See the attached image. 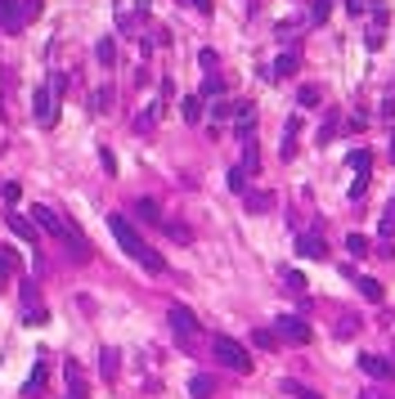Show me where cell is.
<instances>
[{
	"label": "cell",
	"mask_w": 395,
	"mask_h": 399,
	"mask_svg": "<svg viewBox=\"0 0 395 399\" xmlns=\"http://www.w3.org/2000/svg\"><path fill=\"white\" fill-rule=\"evenodd\" d=\"M328 14H333V0H315V9H310V23H328Z\"/></svg>",
	"instance_id": "obj_26"
},
{
	"label": "cell",
	"mask_w": 395,
	"mask_h": 399,
	"mask_svg": "<svg viewBox=\"0 0 395 399\" xmlns=\"http://www.w3.org/2000/svg\"><path fill=\"white\" fill-rule=\"evenodd\" d=\"M135 211H139V220H144V224H162V211H157V202H153V197H139V202H135Z\"/></svg>",
	"instance_id": "obj_12"
},
{
	"label": "cell",
	"mask_w": 395,
	"mask_h": 399,
	"mask_svg": "<svg viewBox=\"0 0 395 399\" xmlns=\"http://www.w3.org/2000/svg\"><path fill=\"white\" fill-rule=\"evenodd\" d=\"M0 193H5V202H18V197H23V188H18V184H5Z\"/></svg>",
	"instance_id": "obj_40"
},
{
	"label": "cell",
	"mask_w": 395,
	"mask_h": 399,
	"mask_svg": "<svg viewBox=\"0 0 395 399\" xmlns=\"http://www.w3.org/2000/svg\"><path fill=\"white\" fill-rule=\"evenodd\" d=\"M171 328H175V337H184V341H193V332H198V319H193V310H184V305H171Z\"/></svg>",
	"instance_id": "obj_8"
},
{
	"label": "cell",
	"mask_w": 395,
	"mask_h": 399,
	"mask_svg": "<svg viewBox=\"0 0 395 399\" xmlns=\"http://www.w3.org/2000/svg\"><path fill=\"white\" fill-rule=\"evenodd\" d=\"M27 215H32V224H36V229H45V233H54V238H59V224H63V215H54L50 206H41V202H36Z\"/></svg>",
	"instance_id": "obj_10"
},
{
	"label": "cell",
	"mask_w": 395,
	"mask_h": 399,
	"mask_svg": "<svg viewBox=\"0 0 395 399\" xmlns=\"http://www.w3.org/2000/svg\"><path fill=\"white\" fill-rule=\"evenodd\" d=\"M391 157H395V130H391Z\"/></svg>",
	"instance_id": "obj_43"
},
{
	"label": "cell",
	"mask_w": 395,
	"mask_h": 399,
	"mask_svg": "<svg viewBox=\"0 0 395 399\" xmlns=\"http://www.w3.org/2000/svg\"><path fill=\"white\" fill-rule=\"evenodd\" d=\"M45 0H14V14H5V32H18L23 23H32V18H41Z\"/></svg>",
	"instance_id": "obj_6"
},
{
	"label": "cell",
	"mask_w": 395,
	"mask_h": 399,
	"mask_svg": "<svg viewBox=\"0 0 395 399\" xmlns=\"http://www.w3.org/2000/svg\"><path fill=\"white\" fill-rule=\"evenodd\" d=\"M0 269H5V274L18 269V251H14V247H0Z\"/></svg>",
	"instance_id": "obj_29"
},
{
	"label": "cell",
	"mask_w": 395,
	"mask_h": 399,
	"mask_svg": "<svg viewBox=\"0 0 395 399\" xmlns=\"http://www.w3.org/2000/svg\"><path fill=\"white\" fill-rule=\"evenodd\" d=\"M288 292H306V278H301V274H292V269H288Z\"/></svg>",
	"instance_id": "obj_36"
},
{
	"label": "cell",
	"mask_w": 395,
	"mask_h": 399,
	"mask_svg": "<svg viewBox=\"0 0 395 399\" xmlns=\"http://www.w3.org/2000/svg\"><path fill=\"white\" fill-rule=\"evenodd\" d=\"M274 332H279V341H288V346H306V341H310V323L301 314H279Z\"/></svg>",
	"instance_id": "obj_4"
},
{
	"label": "cell",
	"mask_w": 395,
	"mask_h": 399,
	"mask_svg": "<svg viewBox=\"0 0 395 399\" xmlns=\"http://www.w3.org/2000/svg\"><path fill=\"white\" fill-rule=\"evenodd\" d=\"M202 94H220V77H207L202 81Z\"/></svg>",
	"instance_id": "obj_41"
},
{
	"label": "cell",
	"mask_w": 395,
	"mask_h": 399,
	"mask_svg": "<svg viewBox=\"0 0 395 399\" xmlns=\"http://www.w3.org/2000/svg\"><path fill=\"white\" fill-rule=\"evenodd\" d=\"M50 90H54V94L63 99V90H68V81H63V72H54V77H50Z\"/></svg>",
	"instance_id": "obj_37"
},
{
	"label": "cell",
	"mask_w": 395,
	"mask_h": 399,
	"mask_svg": "<svg viewBox=\"0 0 395 399\" xmlns=\"http://www.w3.org/2000/svg\"><path fill=\"white\" fill-rule=\"evenodd\" d=\"M243 148H247V153H243V170H247V175H256V166H261V153H256V144L247 139Z\"/></svg>",
	"instance_id": "obj_21"
},
{
	"label": "cell",
	"mask_w": 395,
	"mask_h": 399,
	"mask_svg": "<svg viewBox=\"0 0 395 399\" xmlns=\"http://www.w3.org/2000/svg\"><path fill=\"white\" fill-rule=\"evenodd\" d=\"M283 391L292 395V399H319L315 391H310V386H301V382H283Z\"/></svg>",
	"instance_id": "obj_30"
},
{
	"label": "cell",
	"mask_w": 395,
	"mask_h": 399,
	"mask_svg": "<svg viewBox=\"0 0 395 399\" xmlns=\"http://www.w3.org/2000/svg\"><path fill=\"white\" fill-rule=\"evenodd\" d=\"M270 206H274L270 193H247V211H270Z\"/></svg>",
	"instance_id": "obj_23"
},
{
	"label": "cell",
	"mask_w": 395,
	"mask_h": 399,
	"mask_svg": "<svg viewBox=\"0 0 395 399\" xmlns=\"http://www.w3.org/2000/svg\"><path fill=\"white\" fill-rule=\"evenodd\" d=\"M32 112H36V121H41L45 130L54 126V117H59V94L50 90V85H41V90L32 94Z\"/></svg>",
	"instance_id": "obj_5"
},
{
	"label": "cell",
	"mask_w": 395,
	"mask_h": 399,
	"mask_svg": "<svg viewBox=\"0 0 395 399\" xmlns=\"http://www.w3.org/2000/svg\"><path fill=\"white\" fill-rule=\"evenodd\" d=\"M180 112H184V121H189V126H198V121H202V94H189V99L180 103Z\"/></svg>",
	"instance_id": "obj_14"
},
{
	"label": "cell",
	"mask_w": 395,
	"mask_h": 399,
	"mask_svg": "<svg viewBox=\"0 0 395 399\" xmlns=\"http://www.w3.org/2000/svg\"><path fill=\"white\" fill-rule=\"evenodd\" d=\"M59 242H68V251H72V260H77V265H86L90 251H95V247H90V238L77 229V224H72V215H63V224H59Z\"/></svg>",
	"instance_id": "obj_3"
},
{
	"label": "cell",
	"mask_w": 395,
	"mask_h": 399,
	"mask_svg": "<svg viewBox=\"0 0 395 399\" xmlns=\"http://www.w3.org/2000/svg\"><path fill=\"white\" fill-rule=\"evenodd\" d=\"M229 188H234V193H247V170H243V166L229 170Z\"/></svg>",
	"instance_id": "obj_28"
},
{
	"label": "cell",
	"mask_w": 395,
	"mask_h": 399,
	"mask_svg": "<svg viewBox=\"0 0 395 399\" xmlns=\"http://www.w3.org/2000/svg\"><path fill=\"white\" fill-rule=\"evenodd\" d=\"M382 41H387V32H382V27H373V32H369V50H382Z\"/></svg>",
	"instance_id": "obj_35"
},
{
	"label": "cell",
	"mask_w": 395,
	"mask_h": 399,
	"mask_svg": "<svg viewBox=\"0 0 395 399\" xmlns=\"http://www.w3.org/2000/svg\"><path fill=\"white\" fill-rule=\"evenodd\" d=\"M360 368L369 377H378V382H391V377H395V364L387 355H360Z\"/></svg>",
	"instance_id": "obj_7"
},
{
	"label": "cell",
	"mask_w": 395,
	"mask_h": 399,
	"mask_svg": "<svg viewBox=\"0 0 395 399\" xmlns=\"http://www.w3.org/2000/svg\"><path fill=\"white\" fill-rule=\"evenodd\" d=\"M166 233H171V238H175V242H189V238H193V233H189V229H184V224H166Z\"/></svg>",
	"instance_id": "obj_34"
},
{
	"label": "cell",
	"mask_w": 395,
	"mask_h": 399,
	"mask_svg": "<svg viewBox=\"0 0 395 399\" xmlns=\"http://www.w3.org/2000/svg\"><path fill=\"white\" fill-rule=\"evenodd\" d=\"M41 305V292H36V283H23V310Z\"/></svg>",
	"instance_id": "obj_32"
},
{
	"label": "cell",
	"mask_w": 395,
	"mask_h": 399,
	"mask_svg": "<svg viewBox=\"0 0 395 399\" xmlns=\"http://www.w3.org/2000/svg\"><path fill=\"white\" fill-rule=\"evenodd\" d=\"M189 395H193V399H211V395H216V382H211L207 373H198L193 382H189Z\"/></svg>",
	"instance_id": "obj_13"
},
{
	"label": "cell",
	"mask_w": 395,
	"mask_h": 399,
	"mask_svg": "<svg viewBox=\"0 0 395 399\" xmlns=\"http://www.w3.org/2000/svg\"><path fill=\"white\" fill-rule=\"evenodd\" d=\"M95 54H99V63H103V68H112V63H117V45H112V36H99Z\"/></svg>",
	"instance_id": "obj_15"
},
{
	"label": "cell",
	"mask_w": 395,
	"mask_h": 399,
	"mask_svg": "<svg viewBox=\"0 0 395 399\" xmlns=\"http://www.w3.org/2000/svg\"><path fill=\"white\" fill-rule=\"evenodd\" d=\"M346 161H351V166H355V170H364V175H369V166H373V157H369V153H364V148H355V153H351V157H346Z\"/></svg>",
	"instance_id": "obj_31"
},
{
	"label": "cell",
	"mask_w": 395,
	"mask_h": 399,
	"mask_svg": "<svg viewBox=\"0 0 395 399\" xmlns=\"http://www.w3.org/2000/svg\"><path fill=\"white\" fill-rule=\"evenodd\" d=\"M0 292H5V269H0Z\"/></svg>",
	"instance_id": "obj_44"
},
{
	"label": "cell",
	"mask_w": 395,
	"mask_h": 399,
	"mask_svg": "<svg viewBox=\"0 0 395 399\" xmlns=\"http://www.w3.org/2000/svg\"><path fill=\"white\" fill-rule=\"evenodd\" d=\"M108 229H112V238L121 242V251H126V256H135V260L144 265L148 274H166V260H162V256H157L144 238H139V233H135V224H130L126 215H117V211H112V215H108Z\"/></svg>",
	"instance_id": "obj_1"
},
{
	"label": "cell",
	"mask_w": 395,
	"mask_h": 399,
	"mask_svg": "<svg viewBox=\"0 0 395 399\" xmlns=\"http://www.w3.org/2000/svg\"><path fill=\"white\" fill-rule=\"evenodd\" d=\"M297 103H301V108H319V103H324V90H319V85H301Z\"/></svg>",
	"instance_id": "obj_16"
},
{
	"label": "cell",
	"mask_w": 395,
	"mask_h": 399,
	"mask_svg": "<svg viewBox=\"0 0 395 399\" xmlns=\"http://www.w3.org/2000/svg\"><path fill=\"white\" fill-rule=\"evenodd\" d=\"M5 14H9V0H0V23H5Z\"/></svg>",
	"instance_id": "obj_42"
},
{
	"label": "cell",
	"mask_w": 395,
	"mask_h": 399,
	"mask_svg": "<svg viewBox=\"0 0 395 399\" xmlns=\"http://www.w3.org/2000/svg\"><path fill=\"white\" fill-rule=\"evenodd\" d=\"M360 292H364V301L382 305V283H378V278H360Z\"/></svg>",
	"instance_id": "obj_18"
},
{
	"label": "cell",
	"mask_w": 395,
	"mask_h": 399,
	"mask_svg": "<svg viewBox=\"0 0 395 399\" xmlns=\"http://www.w3.org/2000/svg\"><path fill=\"white\" fill-rule=\"evenodd\" d=\"M346 251L351 256H369V238H364V233H351V238H346Z\"/></svg>",
	"instance_id": "obj_25"
},
{
	"label": "cell",
	"mask_w": 395,
	"mask_h": 399,
	"mask_svg": "<svg viewBox=\"0 0 395 399\" xmlns=\"http://www.w3.org/2000/svg\"><path fill=\"white\" fill-rule=\"evenodd\" d=\"M45 323H50V310H45V305H32V310H27V328H45Z\"/></svg>",
	"instance_id": "obj_24"
},
{
	"label": "cell",
	"mask_w": 395,
	"mask_h": 399,
	"mask_svg": "<svg viewBox=\"0 0 395 399\" xmlns=\"http://www.w3.org/2000/svg\"><path fill=\"white\" fill-rule=\"evenodd\" d=\"M103 377H117V350H103Z\"/></svg>",
	"instance_id": "obj_33"
},
{
	"label": "cell",
	"mask_w": 395,
	"mask_h": 399,
	"mask_svg": "<svg viewBox=\"0 0 395 399\" xmlns=\"http://www.w3.org/2000/svg\"><path fill=\"white\" fill-rule=\"evenodd\" d=\"M301 256H310V260H319V256H328V251H324V242H319L315 233H306V238H301Z\"/></svg>",
	"instance_id": "obj_17"
},
{
	"label": "cell",
	"mask_w": 395,
	"mask_h": 399,
	"mask_svg": "<svg viewBox=\"0 0 395 399\" xmlns=\"http://www.w3.org/2000/svg\"><path fill=\"white\" fill-rule=\"evenodd\" d=\"M211 350H216V359H220L229 373H252V355H247V350H243L234 337H216Z\"/></svg>",
	"instance_id": "obj_2"
},
{
	"label": "cell",
	"mask_w": 395,
	"mask_h": 399,
	"mask_svg": "<svg viewBox=\"0 0 395 399\" xmlns=\"http://www.w3.org/2000/svg\"><path fill=\"white\" fill-rule=\"evenodd\" d=\"M297 72V54H283V59L274 63V72H270V77H292Z\"/></svg>",
	"instance_id": "obj_22"
},
{
	"label": "cell",
	"mask_w": 395,
	"mask_h": 399,
	"mask_svg": "<svg viewBox=\"0 0 395 399\" xmlns=\"http://www.w3.org/2000/svg\"><path fill=\"white\" fill-rule=\"evenodd\" d=\"M346 9H351V14H364V9H373V0H346Z\"/></svg>",
	"instance_id": "obj_39"
},
{
	"label": "cell",
	"mask_w": 395,
	"mask_h": 399,
	"mask_svg": "<svg viewBox=\"0 0 395 399\" xmlns=\"http://www.w3.org/2000/svg\"><path fill=\"white\" fill-rule=\"evenodd\" d=\"M252 341H256L261 350H274V346H279V332H270V328H256V332H252Z\"/></svg>",
	"instance_id": "obj_20"
},
{
	"label": "cell",
	"mask_w": 395,
	"mask_h": 399,
	"mask_svg": "<svg viewBox=\"0 0 395 399\" xmlns=\"http://www.w3.org/2000/svg\"><path fill=\"white\" fill-rule=\"evenodd\" d=\"M108 103H112V85H103V90H95L90 108H95V112H108Z\"/></svg>",
	"instance_id": "obj_27"
},
{
	"label": "cell",
	"mask_w": 395,
	"mask_h": 399,
	"mask_svg": "<svg viewBox=\"0 0 395 399\" xmlns=\"http://www.w3.org/2000/svg\"><path fill=\"white\" fill-rule=\"evenodd\" d=\"M234 112H238V103H229V99H216V103H211V117H216V121H229Z\"/></svg>",
	"instance_id": "obj_19"
},
{
	"label": "cell",
	"mask_w": 395,
	"mask_h": 399,
	"mask_svg": "<svg viewBox=\"0 0 395 399\" xmlns=\"http://www.w3.org/2000/svg\"><path fill=\"white\" fill-rule=\"evenodd\" d=\"M180 5H189V9H198V14H211V0H180Z\"/></svg>",
	"instance_id": "obj_38"
},
{
	"label": "cell",
	"mask_w": 395,
	"mask_h": 399,
	"mask_svg": "<svg viewBox=\"0 0 395 399\" xmlns=\"http://www.w3.org/2000/svg\"><path fill=\"white\" fill-rule=\"evenodd\" d=\"M45 382H50V364H45V359H36L32 377H27V382H23V395H27V399H41V391H45Z\"/></svg>",
	"instance_id": "obj_9"
},
{
	"label": "cell",
	"mask_w": 395,
	"mask_h": 399,
	"mask_svg": "<svg viewBox=\"0 0 395 399\" xmlns=\"http://www.w3.org/2000/svg\"><path fill=\"white\" fill-rule=\"evenodd\" d=\"M9 229H14V233H18V238H23L27 247H36V224H32V220H23L18 211L9 215Z\"/></svg>",
	"instance_id": "obj_11"
}]
</instances>
